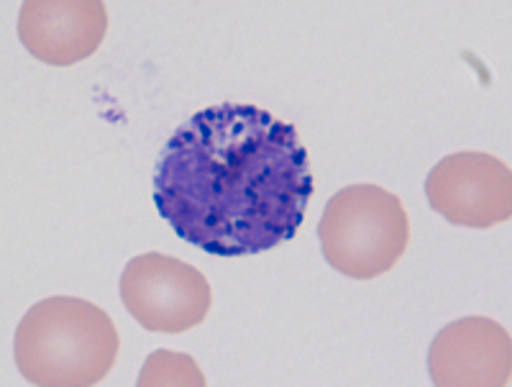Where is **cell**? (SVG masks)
<instances>
[{"instance_id":"1","label":"cell","mask_w":512,"mask_h":387,"mask_svg":"<svg viewBox=\"0 0 512 387\" xmlns=\"http://www.w3.org/2000/svg\"><path fill=\"white\" fill-rule=\"evenodd\" d=\"M152 182L159 216L216 257H249L290 241L313 195L295 126L246 103L187 118L164 144Z\"/></svg>"},{"instance_id":"2","label":"cell","mask_w":512,"mask_h":387,"mask_svg":"<svg viewBox=\"0 0 512 387\" xmlns=\"http://www.w3.org/2000/svg\"><path fill=\"white\" fill-rule=\"evenodd\" d=\"M13 357L29 385L93 387L116 364L118 331L113 318L90 300L54 295L21 318Z\"/></svg>"},{"instance_id":"3","label":"cell","mask_w":512,"mask_h":387,"mask_svg":"<svg viewBox=\"0 0 512 387\" xmlns=\"http://www.w3.org/2000/svg\"><path fill=\"white\" fill-rule=\"evenodd\" d=\"M318 239L333 270L351 280H374L408 249V211L400 195L379 185H349L326 203Z\"/></svg>"},{"instance_id":"4","label":"cell","mask_w":512,"mask_h":387,"mask_svg":"<svg viewBox=\"0 0 512 387\" xmlns=\"http://www.w3.org/2000/svg\"><path fill=\"white\" fill-rule=\"evenodd\" d=\"M121 300L141 329L182 334L208 318L213 293L203 272L182 259L146 252L126 264Z\"/></svg>"},{"instance_id":"5","label":"cell","mask_w":512,"mask_h":387,"mask_svg":"<svg viewBox=\"0 0 512 387\" xmlns=\"http://www.w3.org/2000/svg\"><path fill=\"white\" fill-rule=\"evenodd\" d=\"M428 206L454 226L492 229L512 218V175L487 152L448 154L425 180Z\"/></svg>"},{"instance_id":"6","label":"cell","mask_w":512,"mask_h":387,"mask_svg":"<svg viewBox=\"0 0 512 387\" xmlns=\"http://www.w3.org/2000/svg\"><path fill=\"white\" fill-rule=\"evenodd\" d=\"M428 375L438 387H507L512 375L510 331L484 316L451 321L428 349Z\"/></svg>"},{"instance_id":"7","label":"cell","mask_w":512,"mask_h":387,"mask_svg":"<svg viewBox=\"0 0 512 387\" xmlns=\"http://www.w3.org/2000/svg\"><path fill=\"white\" fill-rule=\"evenodd\" d=\"M108 31V8L100 0H26L18 13V39L31 57L70 67L93 57Z\"/></svg>"},{"instance_id":"8","label":"cell","mask_w":512,"mask_h":387,"mask_svg":"<svg viewBox=\"0 0 512 387\" xmlns=\"http://www.w3.org/2000/svg\"><path fill=\"white\" fill-rule=\"evenodd\" d=\"M159 385H190V387H205L208 380L195 364V359L180 352H159L149 354L144 370L139 375V387H159Z\"/></svg>"}]
</instances>
